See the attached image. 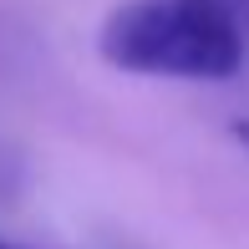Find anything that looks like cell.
Listing matches in <instances>:
<instances>
[{
  "label": "cell",
  "instance_id": "obj_1",
  "mask_svg": "<svg viewBox=\"0 0 249 249\" xmlns=\"http://www.w3.org/2000/svg\"><path fill=\"white\" fill-rule=\"evenodd\" d=\"M107 66L173 82H229L244 66V26L229 0H122L97 31Z\"/></svg>",
  "mask_w": 249,
  "mask_h": 249
},
{
  "label": "cell",
  "instance_id": "obj_2",
  "mask_svg": "<svg viewBox=\"0 0 249 249\" xmlns=\"http://www.w3.org/2000/svg\"><path fill=\"white\" fill-rule=\"evenodd\" d=\"M234 142H239V148L249 153V122H234Z\"/></svg>",
  "mask_w": 249,
  "mask_h": 249
},
{
  "label": "cell",
  "instance_id": "obj_3",
  "mask_svg": "<svg viewBox=\"0 0 249 249\" xmlns=\"http://www.w3.org/2000/svg\"><path fill=\"white\" fill-rule=\"evenodd\" d=\"M229 5H234V0H229Z\"/></svg>",
  "mask_w": 249,
  "mask_h": 249
}]
</instances>
